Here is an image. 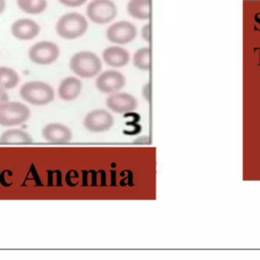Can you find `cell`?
<instances>
[{"instance_id":"cell-1","label":"cell","mask_w":260,"mask_h":260,"mask_svg":"<svg viewBox=\"0 0 260 260\" xmlns=\"http://www.w3.org/2000/svg\"><path fill=\"white\" fill-rule=\"evenodd\" d=\"M86 18L77 12H69L62 15L56 23V32L66 40H73L83 36L87 29Z\"/></svg>"},{"instance_id":"cell-2","label":"cell","mask_w":260,"mask_h":260,"mask_svg":"<svg viewBox=\"0 0 260 260\" xmlns=\"http://www.w3.org/2000/svg\"><path fill=\"white\" fill-rule=\"evenodd\" d=\"M69 66L76 75L89 78L101 72L102 61L96 54L89 51H81L71 57Z\"/></svg>"},{"instance_id":"cell-3","label":"cell","mask_w":260,"mask_h":260,"mask_svg":"<svg viewBox=\"0 0 260 260\" xmlns=\"http://www.w3.org/2000/svg\"><path fill=\"white\" fill-rule=\"evenodd\" d=\"M19 94L22 100L35 106L47 105L54 100V89L43 81H28L24 83L20 87Z\"/></svg>"},{"instance_id":"cell-4","label":"cell","mask_w":260,"mask_h":260,"mask_svg":"<svg viewBox=\"0 0 260 260\" xmlns=\"http://www.w3.org/2000/svg\"><path fill=\"white\" fill-rule=\"evenodd\" d=\"M118 10L111 0H92L86 7L87 17L96 24H105L117 16Z\"/></svg>"},{"instance_id":"cell-5","label":"cell","mask_w":260,"mask_h":260,"mask_svg":"<svg viewBox=\"0 0 260 260\" xmlns=\"http://www.w3.org/2000/svg\"><path fill=\"white\" fill-rule=\"evenodd\" d=\"M30 116L29 109L18 102L5 103L0 106V125L15 126L24 123Z\"/></svg>"},{"instance_id":"cell-6","label":"cell","mask_w":260,"mask_h":260,"mask_svg":"<svg viewBox=\"0 0 260 260\" xmlns=\"http://www.w3.org/2000/svg\"><path fill=\"white\" fill-rule=\"evenodd\" d=\"M59 54L60 51L56 44L49 41H42L30 47L28 57L36 64L49 65L58 59Z\"/></svg>"},{"instance_id":"cell-7","label":"cell","mask_w":260,"mask_h":260,"mask_svg":"<svg viewBox=\"0 0 260 260\" xmlns=\"http://www.w3.org/2000/svg\"><path fill=\"white\" fill-rule=\"evenodd\" d=\"M107 39L119 45H124L132 42L136 37V27L130 21L121 20L111 24L106 31Z\"/></svg>"},{"instance_id":"cell-8","label":"cell","mask_w":260,"mask_h":260,"mask_svg":"<svg viewBox=\"0 0 260 260\" xmlns=\"http://www.w3.org/2000/svg\"><path fill=\"white\" fill-rule=\"evenodd\" d=\"M114 124L113 116L104 109H98L89 112L84 120V127L90 132H105L109 130Z\"/></svg>"},{"instance_id":"cell-9","label":"cell","mask_w":260,"mask_h":260,"mask_svg":"<svg viewBox=\"0 0 260 260\" xmlns=\"http://www.w3.org/2000/svg\"><path fill=\"white\" fill-rule=\"evenodd\" d=\"M124 75L116 70H106L101 73L96 80V88L105 93H113L119 91L125 85Z\"/></svg>"},{"instance_id":"cell-10","label":"cell","mask_w":260,"mask_h":260,"mask_svg":"<svg viewBox=\"0 0 260 260\" xmlns=\"http://www.w3.org/2000/svg\"><path fill=\"white\" fill-rule=\"evenodd\" d=\"M106 105L111 111L121 114L135 110L137 107V101L133 95L127 92L116 91L107 98Z\"/></svg>"},{"instance_id":"cell-11","label":"cell","mask_w":260,"mask_h":260,"mask_svg":"<svg viewBox=\"0 0 260 260\" xmlns=\"http://www.w3.org/2000/svg\"><path fill=\"white\" fill-rule=\"evenodd\" d=\"M40 30V25L35 20L28 18L17 19L10 26L11 35L20 41H27L36 38Z\"/></svg>"},{"instance_id":"cell-12","label":"cell","mask_w":260,"mask_h":260,"mask_svg":"<svg viewBox=\"0 0 260 260\" xmlns=\"http://www.w3.org/2000/svg\"><path fill=\"white\" fill-rule=\"evenodd\" d=\"M43 137L52 143H67L72 138L71 130L60 123H51L42 130Z\"/></svg>"},{"instance_id":"cell-13","label":"cell","mask_w":260,"mask_h":260,"mask_svg":"<svg viewBox=\"0 0 260 260\" xmlns=\"http://www.w3.org/2000/svg\"><path fill=\"white\" fill-rule=\"evenodd\" d=\"M129 53L122 47L111 46L104 50L103 59L105 63L112 67H123L129 62Z\"/></svg>"},{"instance_id":"cell-14","label":"cell","mask_w":260,"mask_h":260,"mask_svg":"<svg viewBox=\"0 0 260 260\" xmlns=\"http://www.w3.org/2000/svg\"><path fill=\"white\" fill-rule=\"evenodd\" d=\"M82 88L81 81L73 76L64 78L58 87L59 98L63 101H72L75 100Z\"/></svg>"},{"instance_id":"cell-15","label":"cell","mask_w":260,"mask_h":260,"mask_svg":"<svg viewBox=\"0 0 260 260\" xmlns=\"http://www.w3.org/2000/svg\"><path fill=\"white\" fill-rule=\"evenodd\" d=\"M127 11L135 19H148L150 16V0H130L127 4Z\"/></svg>"},{"instance_id":"cell-16","label":"cell","mask_w":260,"mask_h":260,"mask_svg":"<svg viewBox=\"0 0 260 260\" xmlns=\"http://www.w3.org/2000/svg\"><path fill=\"white\" fill-rule=\"evenodd\" d=\"M31 142V136L19 129L7 130L0 136V143L2 144H27Z\"/></svg>"},{"instance_id":"cell-17","label":"cell","mask_w":260,"mask_h":260,"mask_svg":"<svg viewBox=\"0 0 260 260\" xmlns=\"http://www.w3.org/2000/svg\"><path fill=\"white\" fill-rule=\"evenodd\" d=\"M19 76L15 70L9 67L0 66V88L10 89L18 84Z\"/></svg>"},{"instance_id":"cell-18","label":"cell","mask_w":260,"mask_h":260,"mask_svg":"<svg viewBox=\"0 0 260 260\" xmlns=\"http://www.w3.org/2000/svg\"><path fill=\"white\" fill-rule=\"evenodd\" d=\"M18 8L28 14H39L46 10L47 0H16Z\"/></svg>"},{"instance_id":"cell-19","label":"cell","mask_w":260,"mask_h":260,"mask_svg":"<svg viewBox=\"0 0 260 260\" xmlns=\"http://www.w3.org/2000/svg\"><path fill=\"white\" fill-rule=\"evenodd\" d=\"M133 64L141 70H148L150 67V51L149 48L138 49L133 57Z\"/></svg>"},{"instance_id":"cell-20","label":"cell","mask_w":260,"mask_h":260,"mask_svg":"<svg viewBox=\"0 0 260 260\" xmlns=\"http://www.w3.org/2000/svg\"><path fill=\"white\" fill-rule=\"evenodd\" d=\"M61 4L68 6V7H78L83 5L86 0H58Z\"/></svg>"},{"instance_id":"cell-21","label":"cell","mask_w":260,"mask_h":260,"mask_svg":"<svg viewBox=\"0 0 260 260\" xmlns=\"http://www.w3.org/2000/svg\"><path fill=\"white\" fill-rule=\"evenodd\" d=\"M141 36L146 41L149 42V24H145L141 29Z\"/></svg>"},{"instance_id":"cell-22","label":"cell","mask_w":260,"mask_h":260,"mask_svg":"<svg viewBox=\"0 0 260 260\" xmlns=\"http://www.w3.org/2000/svg\"><path fill=\"white\" fill-rule=\"evenodd\" d=\"M9 101V96L7 94V92L4 89L0 88V106L7 103Z\"/></svg>"},{"instance_id":"cell-23","label":"cell","mask_w":260,"mask_h":260,"mask_svg":"<svg viewBox=\"0 0 260 260\" xmlns=\"http://www.w3.org/2000/svg\"><path fill=\"white\" fill-rule=\"evenodd\" d=\"M5 8H6V2H5V0H0V14H1L2 12H4Z\"/></svg>"},{"instance_id":"cell-24","label":"cell","mask_w":260,"mask_h":260,"mask_svg":"<svg viewBox=\"0 0 260 260\" xmlns=\"http://www.w3.org/2000/svg\"><path fill=\"white\" fill-rule=\"evenodd\" d=\"M148 86H149V85L146 84L145 87H144V89H143V94H144V96H145L146 100L149 99V95H148Z\"/></svg>"}]
</instances>
